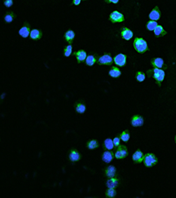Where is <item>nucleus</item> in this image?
<instances>
[{"instance_id":"obj_3","label":"nucleus","mask_w":176,"mask_h":198,"mask_svg":"<svg viewBox=\"0 0 176 198\" xmlns=\"http://www.w3.org/2000/svg\"><path fill=\"white\" fill-rule=\"evenodd\" d=\"M153 77L158 84L160 86V83L164 80L165 78V70H163L162 69L155 68L153 70Z\"/></svg>"},{"instance_id":"obj_14","label":"nucleus","mask_w":176,"mask_h":198,"mask_svg":"<svg viewBox=\"0 0 176 198\" xmlns=\"http://www.w3.org/2000/svg\"><path fill=\"white\" fill-rule=\"evenodd\" d=\"M154 34L156 35V37H162L166 34V31L163 28L162 26H158L154 30Z\"/></svg>"},{"instance_id":"obj_36","label":"nucleus","mask_w":176,"mask_h":198,"mask_svg":"<svg viewBox=\"0 0 176 198\" xmlns=\"http://www.w3.org/2000/svg\"><path fill=\"white\" fill-rule=\"evenodd\" d=\"M108 2L113 3V4H117L119 2V0H108Z\"/></svg>"},{"instance_id":"obj_15","label":"nucleus","mask_w":176,"mask_h":198,"mask_svg":"<svg viewBox=\"0 0 176 198\" xmlns=\"http://www.w3.org/2000/svg\"><path fill=\"white\" fill-rule=\"evenodd\" d=\"M30 37L33 40H39L41 37V32L38 29H33L30 32Z\"/></svg>"},{"instance_id":"obj_30","label":"nucleus","mask_w":176,"mask_h":198,"mask_svg":"<svg viewBox=\"0 0 176 198\" xmlns=\"http://www.w3.org/2000/svg\"><path fill=\"white\" fill-rule=\"evenodd\" d=\"M106 196L110 198L115 197V196H116V190H115V188H109L107 190V192H106Z\"/></svg>"},{"instance_id":"obj_11","label":"nucleus","mask_w":176,"mask_h":198,"mask_svg":"<svg viewBox=\"0 0 176 198\" xmlns=\"http://www.w3.org/2000/svg\"><path fill=\"white\" fill-rule=\"evenodd\" d=\"M122 36L124 40L129 41L133 37V32L131 30H129V28H123V29L122 30Z\"/></svg>"},{"instance_id":"obj_19","label":"nucleus","mask_w":176,"mask_h":198,"mask_svg":"<svg viewBox=\"0 0 176 198\" xmlns=\"http://www.w3.org/2000/svg\"><path fill=\"white\" fill-rule=\"evenodd\" d=\"M118 186V180L115 178H109V180L107 181V187L109 188H115Z\"/></svg>"},{"instance_id":"obj_31","label":"nucleus","mask_w":176,"mask_h":198,"mask_svg":"<svg viewBox=\"0 0 176 198\" xmlns=\"http://www.w3.org/2000/svg\"><path fill=\"white\" fill-rule=\"evenodd\" d=\"M71 52H72V46L71 45H68L67 47L64 48V55L66 57H69L70 55H71Z\"/></svg>"},{"instance_id":"obj_2","label":"nucleus","mask_w":176,"mask_h":198,"mask_svg":"<svg viewBox=\"0 0 176 198\" xmlns=\"http://www.w3.org/2000/svg\"><path fill=\"white\" fill-rule=\"evenodd\" d=\"M157 158L156 156L153 154V153H147L145 154L144 156V158H143V163H144V166H147V167H151V166H153L157 164Z\"/></svg>"},{"instance_id":"obj_4","label":"nucleus","mask_w":176,"mask_h":198,"mask_svg":"<svg viewBox=\"0 0 176 198\" xmlns=\"http://www.w3.org/2000/svg\"><path fill=\"white\" fill-rule=\"evenodd\" d=\"M109 21H111V22H113V23H115V22H122V21H124V16L121 13H119L117 11H115V12H113L112 13L110 14Z\"/></svg>"},{"instance_id":"obj_18","label":"nucleus","mask_w":176,"mask_h":198,"mask_svg":"<svg viewBox=\"0 0 176 198\" xmlns=\"http://www.w3.org/2000/svg\"><path fill=\"white\" fill-rule=\"evenodd\" d=\"M115 173H116V168L114 166H109V167L107 168V170H106L107 177L113 178L115 175Z\"/></svg>"},{"instance_id":"obj_12","label":"nucleus","mask_w":176,"mask_h":198,"mask_svg":"<svg viewBox=\"0 0 176 198\" xmlns=\"http://www.w3.org/2000/svg\"><path fill=\"white\" fill-rule=\"evenodd\" d=\"M151 65L155 68L161 69L164 66V60L160 57H158V58H154L151 60Z\"/></svg>"},{"instance_id":"obj_24","label":"nucleus","mask_w":176,"mask_h":198,"mask_svg":"<svg viewBox=\"0 0 176 198\" xmlns=\"http://www.w3.org/2000/svg\"><path fill=\"white\" fill-rule=\"evenodd\" d=\"M95 62H96V59H95L94 55H88L86 59V63L87 64L88 66H93L95 63Z\"/></svg>"},{"instance_id":"obj_27","label":"nucleus","mask_w":176,"mask_h":198,"mask_svg":"<svg viewBox=\"0 0 176 198\" xmlns=\"http://www.w3.org/2000/svg\"><path fill=\"white\" fill-rule=\"evenodd\" d=\"M76 111L78 113V114H84L85 111H86V106L84 104H78L76 106Z\"/></svg>"},{"instance_id":"obj_29","label":"nucleus","mask_w":176,"mask_h":198,"mask_svg":"<svg viewBox=\"0 0 176 198\" xmlns=\"http://www.w3.org/2000/svg\"><path fill=\"white\" fill-rule=\"evenodd\" d=\"M136 78L137 81L143 82V81L145 79V75H144V73L142 72V71H138V72L136 74Z\"/></svg>"},{"instance_id":"obj_32","label":"nucleus","mask_w":176,"mask_h":198,"mask_svg":"<svg viewBox=\"0 0 176 198\" xmlns=\"http://www.w3.org/2000/svg\"><path fill=\"white\" fill-rule=\"evenodd\" d=\"M13 13H7V14L5 16V21H6L7 23H10L13 21Z\"/></svg>"},{"instance_id":"obj_8","label":"nucleus","mask_w":176,"mask_h":198,"mask_svg":"<svg viewBox=\"0 0 176 198\" xmlns=\"http://www.w3.org/2000/svg\"><path fill=\"white\" fill-rule=\"evenodd\" d=\"M131 125L133 127H141L143 125V118L141 116H135L131 119Z\"/></svg>"},{"instance_id":"obj_25","label":"nucleus","mask_w":176,"mask_h":198,"mask_svg":"<svg viewBox=\"0 0 176 198\" xmlns=\"http://www.w3.org/2000/svg\"><path fill=\"white\" fill-rule=\"evenodd\" d=\"M99 146V143L97 142V140H91V141H89L87 143V147L88 149H90V150H94V149H96L97 147Z\"/></svg>"},{"instance_id":"obj_1","label":"nucleus","mask_w":176,"mask_h":198,"mask_svg":"<svg viewBox=\"0 0 176 198\" xmlns=\"http://www.w3.org/2000/svg\"><path fill=\"white\" fill-rule=\"evenodd\" d=\"M134 48L138 53H144L148 50V45L147 42L144 41L141 37H136L134 40Z\"/></svg>"},{"instance_id":"obj_37","label":"nucleus","mask_w":176,"mask_h":198,"mask_svg":"<svg viewBox=\"0 0 176 198\" xmlns=\"http://www.w3.org/2000/svg\"><path fill=\"white\" fill-rule=\"evenodd\" d=\"M175 142H176V137H175Z\"/></svg>"},{"instance_id":"obj_21","label":"nucleus","mask_w":176,"mask_h":198,"mask_svg":"<svg viewBox=\"0 0 176 198\" xmlns=\"http://www.w3.org/2000/svg\"><path fill=\"white\" fill-rule=\"evenodd\" d=\"M121 70L116 67H113L109 70V76H111L112 78H118L121 76Z\"/></svg>"},{"instance_id":"obj_22","label":"nucleus","mask_w":176,"mask_h":198,"mask_svg":"<svg viewBox=\"0 0 176 198\" xmlns=\"http://www.w3.org/2000/svg\"><path fill=\"white\" fill-rule=\"evenodd\" d=\"M75 37V33L72 31V30H69L67 31L66 33H65V39H66V41L68 42H70V43H71L72 41H73V39H74Z\"/></svg>"},{"instance_id":"obj_20","label":"nucleus","mask_w":176,"mask_h":198,"mask_svg":"<svg viewBox=\"0 0 176 198\" xmlns=\"http://www.w3.org/2000/svg\"><path fill=\"white\" fill-rule=\"evenodd\" d=\"M30 32H31V31H29V28H27V26H24V27H22V28L20 29L19 34H20V35H21V37L27 38L28 35H30Z\"/></svg>"},{"instance_id":"obj_23","label":"nucleus","mask_w":176,"mask_h":198,"mask_svg":"<svg viewBox=\"0 0 176 198\" xmlns=\"http://www.w3.org/2000/svg\"><path fill=\"white\" fill-rule=\"evenodd\" d=\"M104 144H105V147L108 149V150H112L115 146L114 144V141L110 138H107L105 139V142H104Z\"/></svg>"},{"instance_id":"obj_6","label":"nucleus","mask_w":176,"mask_h":198,"mask_svg":"<svg viewBox=\"0 0 176 198\" xmlns=\"http://www.w3.org/2000/svg\"><path fill=\"white\" fill-rule=\"evenodd\" d=\"M98 63L100 65H110L113 63V58L111 57L110 55L106 54V55H103L99 58Z\"/></svg>"},{"instance_id":"obj_7","label":"nucleus","mask_w":176,"mask_h":198,"mask_svg":"<svg viewBox=\"0 0 176 198\" xmlns=\"http://www.w3.org/2000/svg\"><path fill=\"white\" fill-rule=\"evenodd\" d=\"M114 62L118 66H123L126 63V55L124 54H118L114 58Z\"/></svg>"},{"instance_id":"obj_17","label":"nucleus","mask_w":176,"mask_h":198,"mask_svg":"<svg viewBox=\"0 0 176 198\" xmlns=\"http://www.w3.org/2000/svg\"><path fill=\"white\" fill-rule=\"evenodd\" d=\"M69 158L71 159V161L75 162V161L79 160V158H80V155H79V153H78V152L76 150H72L71 151L70 155H69Z\"/></svg>"},{"instance_id":"obj_13","label":"nucleus","mask_w":176,"mask_h":198,"mask_svg":"<svg viewBox=\"0 0 176 198\" xmlns=\"http://www.w3.org/2000/svg\"><path fill=\"white\" fill-rule=\"evenodd\" d=\"M112 159H113V154H112L111 151L106 150V151L103 152V154H102V160H103L105 163H109V162H111Z\"/></svg>"},{"instance_id":"obj_16","label":"nucleus","mask_w":176,"mask_h":198,"mask_svg":"<svg viewBox=\"0 0 176 198\" xmlns=\"http://www.w3.org/2000/svg\"><path fill=\"white\" fill-rule=\"evenodd\" d=\"M76 57H77V60H78V63H81V62H83L84 60L86 59L87 55H86V51H84V50H79V51H78V52L76 53Z\"/></svg>"},{"instance_id":"obj_10","label":"nucleus","mask_w":176,"mask_h":198,"mask_svg":"<svg viewBox=\"0 0 176 198\" xmlns=\"http://www.w3.org/2000/svg\"><path fill=\"white\" fill-rule=\"evenodd\" d=\"M143 158H144V155L141 150H136L132 155V159L135 163H141L143 161Z\"/></svg>"},{"instance_id":"obj_26","label":"nucleus","mask_w":176,"mask_h":198,"mask_svg":"<svg viewBox=\"0 0 176 198\" xmlns=\"http://www.w3.org/2000/svg\"><path fill=\"white\" fill-rule=\"evenodd\" d=\"M158 27V24L155 21H151L148 22L147 24V29L150 30V31H154L155 28Z\"/></svg>"},{"instance_id":"obj_9","label":"nucleus","mask_w":176,"mask_h":198,"mask_svg":"<svg viewBox=\"0 0 176 198\" xmlns=\"http://www.w3.org/2000/svg\"><path fill=\"white\" fill-rule=\"evenodd\" d=\"M149 18L151 21H159L160 18V11L159 9V7H154V9L150 13Z\"/></svg>"},{"instance_id":"obj_33","label":"nucleus","mask_w":176,"mask_h":198,"mask_svg":"<svg viewBox=\"0 0 176 198\" xmlns=\"http://www.w3.org/2000/svg\"><path fill=\"white\" fill-rule=\"evenodd\" d=\"M120 140H121V137H116L113 139L115 146H119V145H120Z\"/></svg>"},{"instance_id":"obj_34","label":"nucleus","mask_w":176,"mask_h":198,"mask_svg":"<svg viewBox=\"0 0 176 198\" xmlns=\"http://www.w3.org/2000/svg\"><path fill=\"white\" fill-rule=\"evenodd\" d=\"M4 4H5V6L6 7H11L13 6V0H6Z\"/></svg>"},{"instance_id":"obj_28","label":"nucleus","mask_w":176,"mask_h":198,"mask_svg":"<svg viewBox=\"0 0 176 198\" xmlns=\"http://www.w3.org/2000/svg\"><path fill=\"white\" fill-rule=\"evenodd\" d=\"M121 137V140L123 141V142H128L130 136H129V132L127 130H125V131H123L122 134H121V137Z\"/></svg>"},{"instance_id":"obj_5","label":"nucleus","mask_w":176,"mask_h":198,"mask_svg":"<svg viewBox=\"0 0 176 198\" xmlns=\"http://www.w3.org/2000/svg\"><path fill=\"white\" fill-rule=\"evenodd\" d=\"M127 154H128V150H127L126 146H123V145L120 146L119 145V147L117 148V150L115 151V156L117 159H121V158L126 157Z\"/></svg>"},{"instance_id":"obj_35","label":"nucleus","mask_w":176,"mask_h":198,"mask_svg":"<svg viewBox=\"0 0 176 198\" xmlns=\"http://www.w3.org/2000/svg\"><path fill=\"white\" fill-rule=\"evenodd\" d=\"M80 2H81V0H73V4L75 6H78L80 4Z\"/></svg>"}]
</instances>
